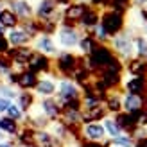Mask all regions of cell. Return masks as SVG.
I'll use <instances>...</instances> for the list:
<instances>
[{"instance_id":"obj_1","label":"cell","mask_w":147,"mask_h":147,"mask_svg":"<svg viewBox=\"0 0 147 147\" xmlns=\"http://www.w3.org/2000/svg\"><path fill=\"white\" fill-rule=\"evenodd\" d=\"M109 47H111L113 54L119 57L120 61H129L131 57H135V45H133L131 29L122 31L120 34L113 36V38L109 40Z\"/></svg>"},{"instance_id":"obj_2","label":"cell","mask_w":147,"mask_h":147,"mask_svg":"<svg viewBox=\"0 0 147 147\" xmlns=\"http://www.w3.org/2000/svg\"><path fill=\"white\" fill-rule=\"evenodd\" d=\"M81 57L83 56H77L74 52H68V50L59 52L56 56V61L52 63V72L57 74V76H61L63 79H68L76 72V68L81 65Z\"/></svg>"},{"instance_id":"obj_3","label":"cell","mask_w":147,"mask_h":147,"mask_svg":"<svg viewBox=\"0 0 147 147\" xmlns=\"http://www.w3.org/2000/svg\"><path fill=\"white\" fill-rule=\"evenodd\" d=\"M104 32L113 38V36L120 34L124 29H126V14H120L117 11H111V9H104L100 13V24H99Z\"/></svg>"},{"instance_id":"obj_4","label":"cell","mask_w":147,"mask_h":147,"mask_svg":"<svg viewBox=\"0 0 147 147\" xmlns=\"http://www.w3.org/2000/svg\"><path fill=\"white\" fill-rule=\"evenodd\" d=\"M81 88L74 83L72 79H61L59 83H57V92H56V100L57 104H59V108L63 104H67V102L70 100H77L81 99Z\"/></svg>"},{"instance_id":"obj_5","label":"cell","mask_w":147,"mask_h":147,"mask_svg":"<svg viewBox=\"0 0 147 147\" xmlns=\"http://www.w3.org/2000/svg\"><path fill=\"white\" fill-rule=\"evenodd\" d=\"M57 43L63 47V49H74L79 45V40H81V34L79 32V27H74V25H63L59 24V29H57Z\"/></svg>"},{"instance_id":"obj_6","label":"cell","mask_w":147,"mask_h":147,"mask_svg":"<svg viewBox=\"0 0 147 147\" xmlns=\"http://www.w3.org/2000/svg\"><path fill=\"white\" fill-rule=\"evenodd\" d=\"M5 7H9L20 22L34 18V5L31 4V0H5Z\"/></svg>"},{"instance_id":"obj_7","label":"cell","mask_w":147,"mask_h":147,"mask_svg":"<svg viewBox=\"0 0 147 147\" xmlns=\"http://www.w3.org/2000/svg\"><path fill=\"white\" fill-rule=\"evenodd\" d=\"M27 70L38 74V76H40V74H50V72H52V59H50L49 56L40 54V52L34 50L32 57L27 63Z\"/></svg>"},{"instance_id":"obj_8","label":"cell","mask_w":147,"mask_h":147,"mask_svg":"<svg viewBox=\"0 0 147 147\" xmlns=\"http://www.w3.org/2000/svg\"><path fill=\"white\" fill-rule=\"evenodd\" d=\"M32 49L36 50V52L45 54V56H49V57L59 54V50H57V45H56L54 38H52V36H47V34H40L36 40H32Z\"/></svg>"},{"instance_id":"obj_9","label":"cell","mask_w":147,"mask_h":147,"mask_svg":"<svg viewBox=\"0 0 147 147\" xmlns=\"http://www.w3.org/2000/svg\"><path fill=\"white\" fill-rule=\"evenodd\" d=\"M100 9H97V7H88L86 9V13L83 14V18L79 20V24H77V27H81V29H84L86 32H92L95 27H97L99 24H100Z\"/></svg>"},{"instance_id":"obj_10","label":"cell","mask_w":147,"mask_h":147,"mask_svg":"<svg viewBox=\"0 0 147 147\" xmlns=\"http://www.w3.org/2000/svg\"><path fill=\"white\" fill-rule=\"evenodd\" d=\"M81 133H83V136L86 140H90V142H104L106 129L99 122H90V124H84V126L81 127Z\"/></svg>"},{"instance_id":"obj_11","label":"cell","mask_w":147,"mask_h":147,"mask_svg":"<svg viewBox=\"0 0 147 147\" xmlns=\"http://www.w3.org/2000/svg\"><path fill=\"white\" fill-rule=\"evenodd\" d=\"M144 108H145L144 95H135V93H124L122 95V109L126 113H135Z\"/></svg>"},{"instance_id":"obj_12","label":"cell","mask_w":147,"mask_h":147,"mask_svg":"<svg viewBox=\"0 0 147 147\" xmlns=\"http://www.w3.org/2000/svg\"><path fill=\"white\" fill-rule=\"evenodd\" d=\"M115 122H117V126L120 127V131L122 133H127L129 136L136 131V127H138V124H136V120H135V117L131 115V113H126V111H120V113H117L115 117Z\"/></svg>"},{"instance_id":"obj_13","label":"cell","mask_w":147,"mask_h":147,"mask_svg":"<svg viewBox=\"0 0 147 147\" xmlns=\"http://www.w3.org/2000/svg\"><path fill=\"white\" fill-rule=\"evenodd\" d=\"M41 115H45L49 120H59L61 117V108L57 104L56 97H45L41 99Z\"/></svg>"},{"instance_id":"obj_14","label":"cell","mask_w":147,"mask_h":147,"mask_svg":"<svg viewBox=\"0 0 147 147\" xmlns=\"http://www.w3.org/2000/svg\"><path fill=\"white\" fill-rule=\"evenodd\" d=\"M7 41H9V45L13 49H16V47H25V45H31L32 40L27 36V32L22 29L20 25L16 29H11V31H7Z\"/></svg>"},{"instance_id":"obj_15","label":"cell","mask_w":147,"mask_h":147,"mask_svg":"<svg viewBox=\"0 0 147 147\" xmlns=\"http://www.w3.org/2000/svg\"><path fill=\"white\" fill-rule=\"evenodd\" d=\"M40 81V76L38 74H34L31 70H24L18 74V81H16V88L18 90H25V92H32L36 84H38Z\"/></svg>"},{"instance_id":"obj_16","label":"cell","mask_w":147,"mask_h":147,"mask_svg":"<svg viewBox=\"0 0 147 147\" xmlns=\"http://www.w3.org/2000/svg\"><path fill=\"white\" fill-rule=\"evenodd\" d=\"M34 92H36V95H40L43 99L45 97H54L56 92H57V83L52 77H40Z\"/></svg>"},{"instance_id":"obj_17","label":"cell","mask_w":147,"mask_h":147,"mask_svg":"<svg viewBox=\"0 0 147 147\" xmlns=\"http://www.w3.org/2000/svg\"><path fill=\"white\" fill-rule=\"evenodd\" d=\"M126 93H135V95H145L147 93V77H129L127 81L122 83Z\"/></svg>"},{"instance_id":"obj_18","label":"cell","mask_w":147,"mask_h":147,"mask_svg":"<svg viewBox=\"0 0 147 147\" xmlns=\"http://www.w3.org/2000/svg\"><path fill=\"white\" fill-rule=\"evenodd\" d=\"M108 117V109L104 104H100L97 108H90V109H81V122L83 124H90V122H99L104 120Z\"/></svg>"},{"instance_id":"obj_19","label":"cell","mask_w":147,"mask_h":147,"mask_svg":"<svg viewBox=\"0 0 147 147\" xmlns=\"http://www.w3.org/2000/svg\"><path fill=\"white\" fill-rule=\"evenodd\" d=\"M131 77H147V61L140 57H131V59L124 65Z\"/></svg>"},{"instance_id":"obj_20","label":"cell","mask_w":147,"mask_h":147,"mask_svg":"<svg viewBox=\"0 0 147 147\" xmlns=\"http://www.w3.org/2000/svg\"><path fill=\"white\" fill-rule=\"evenodd\" d=\"M104 108L108 109V113H120L122 111V93L119 90L115 92H108L106 99H104Z\"/></svg>"},{"instance_id":"obj_21","label":"cell","mask_w":147,"mask_h":147,"mask_svg":"<svg viewBox=\"0 0 147 147\" xmlns=\"http://www.w3.org/2000/svg\"><path fill=\"white\" fill-rule=\"evenodd\" d=\"M14 144H18L22 147H38L36 145V131L31 129V127H27V126L20 127L18 135H16V142Z\"/></svg>"},{"instance_id":"obj_22","label":"cell","mask_w":147,"mask_h":147,"mask_svg":"<svg viewBox=\"0 0 147 147\" xmlns=\"http://www.w3.org/2000/svg\"><path fill=\"white\" fill-rule=\"evenodd\" d=\"M16 104H18V108L24 111L25 115L32 109V106H34V102H36V95L32 93V92H25V90H20L18 92V95H16Z\"/></svg>"},{"instance_id":"obj_23","label":"cell","mask_w":147,"mask_h":147,"mask_svg":"<svg viewBox=\"0 0 147 147\" xmlns=\"http://www.w3.org/2000/svg\"><path fill=\"white\" fill-rule=\"evenodd\" d=\"M0 25H2L5 31H11V29H16L20 25V20L9 7H4V9L0 11Z\"/></svg>"},{"instance_id":"obj_24","label":"cell","mask_w":147,"mask_h":147,"mask_svg":"<svg viewBox=\"0 0 147 147\" xmlns=\"http://www.w3.org/2000/svg\"><path fill=\"white\" fill-rule=\"evenodd\" d=\"M20 124L16 120L9 119V117L5 115H0V131H2L4 135H9V136H16L18 131H20Z\"/></svg>"},{"instance_id":"obj_25","label":"cell","mask_w":147,"mask_h":147,"mask_svg":"<svg viewBox=\"0 0 147 147\" xmlns=\"http://www.w3.org/2000/svg\"><path fill=\"white\" fill-rule=\"evenodd\" d=\"M99 43H97V40L93 38L92 34H88V32H84L83 36H81V40H79V50H81V56H90L92 54V50L97 47Z\"/></svg>"},{"instance_id":"obj_26","label":"cell","mask_w":147,"mask_h":147,"mask_svg":"<svg viewBox=\"0 0 147 147\" xmlns=\"http://www.w3.org/2000/svg\"><path fill=\"white\" fill-rule=\"evenodd\" d=\"M133 45H135V57L147 59V38L144 34L133 36Z\"/></svg>"},{"instance_id":"obj_27","label":"cell","mask_w":147,"mask_h":147,"mask_svg":"<svg viewBox=\"0 0 147 147\" xmlns=\"http://www.w3.org/2000/svg\"><path fill=\"white\" fill-rule=\"evenodd\" d=\"M131 7H133V5H131V0H109V7H108V9L117 11L120 14H126Z\"/></svg>"},{"instance_id":"obj_28","label":"cell","mask_w":147,"mask_h":147,"mask_svg":"<svg viewBox=\"0 0 147 147\" xmlns=\"http://www.w3.org/2000/svg\"><path fill=\"white\" fill-rule=\"evenodd\" d=\"M102 126H104V129H106V135H109L111 138L122 135V131H120V127H119V126H117L115 119H109V117H106L104 122H102Z\"/></svg>"},{"instance_id":"obj_29","label":"cell","mask_w":147,"mask_h":147,"mask_svg":"<svg viewBox=\"0 0 147 147\" xmlns=\"http://www.w3.org/2000/svg\"><path fill=\"white\" fill-rule=\"evenodd\" d=\"M5 117H9V119L20 122V120H24V119H25V113L18 108L16 102H11V106L7 108V111H5Z\"/></svg>"},{"instance_id":"obj_30","label":"cell","mask_w":147,"mask_h":147,"mask_svg":"<svg viewBox=\"0 0 147 147\" xmlns=\"http://www.w3.org/2000/svg\"><path fill=\"white\" fill-rule=\"evenodd\" d=\"M109 142H111V145H117V147H133L135 145V140L129 135H119V136L111 138Z\"/></svg>"},{"instance_id":"obj_31","label":"cell","mask_w":147,"mask_h":147,"mask_svg":"<svg viewBox=\"0 0 147 147\" xmlns=\"http://www.w3.org/2000/svg\"><path fill=\"white\" fill-rule=\"evenodd\" d=\"M79 147H111V142H90V140H81L79 142Z\"/></svg>"},{"instance_id":"obj_32","label":"cell","mask_w":147,"mask_h":147,"mask_svg":"<svg viewBox=\"0 0 147 147\" xmlns=\"http://www.w3.org/2000/svg\"><path fill=\"white\" fill-rule=\"evenodd\" d=\"M9 49H11V45H9V41H7V36L0 34V54H7Z\"/></svg>"},{"instance_id":"obj_33","label":"cell","mask_w":147,"mask_h":147,"mask_svg":"<svg viewBox=\"0 0 147 147\" xmlns=\"http://www.w3.org/2000/svg\"><path fill=\"white\" fill-rule=\"evenodd\" d=\"M11 102H13V100H9V99H5V97H0V115H5V111H7V108L11 106Z\"/></svg>"},{"instance_id":"obj_34","label":"cell","mask_w":147,"mask_h":147,"mask_svg":"<svg viewBox=\"0 0 147 147\" xmlns=\"http://www.w3.org/2000/svg\"><path fill=\"white\" fill-rule=\"evenodd\" d=\"M0 147H16V144H14V142H0Z\"/></svg>"},{"instance_id":"obj_35","label":"cell","mask_w":147,"mask_h":147,"mask_svg":"<svg viewBox=\"0 0 147 147\" xmlns=\"http://www.w3.org/2000/svg\"><path fill=\"white\" fill-rule=\"evenodd\" d=\"M4 7H5V0H0V11H2Z\"/></svg>"},{"instance_id":"obj_36","label":"cell","mask_w":147,"mask_h":147,"mask_svg":"<svg viewBox=\"0 0 147 147\" xmlns=\"http://www.w3.org/2000/svg\"><path fill=\"white\" fill-rule=\"evenodd\" d=\"M144 99H145V109H147V93L144 95Z\"/></svg>"},{"instance_id":"obj_37","label":"cell","mask_w":147,"mask_h":147,"mask_svg":"<svg viewBox=\"0 0 147 147\" xmlns=\"http://www.w3.org/2000/svg\"><path fill=\"white\" fill-rule=\"evenodd\" d=\"M111 147H117V145H111Z\"/></svg>"},{"instance_id":"obj_38","label":"cell","mask_w":147,"mask_h":147,"mask_svg":"<svg viewBox=\"0 0 147 147\" xmlns=\"http://www.w3.org/2000/svg\"><path fill=\"white\" fill-rule=\"evenodd\" d=\"M145 61H147V59H145Z\"/></svg>"}]
</instances>
